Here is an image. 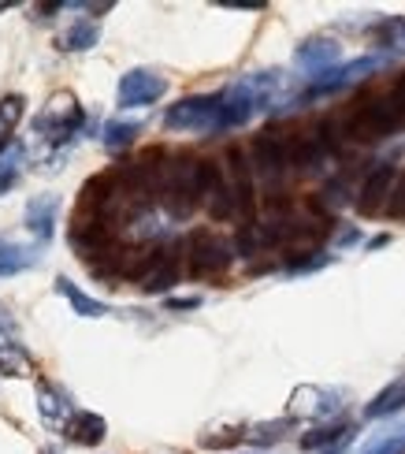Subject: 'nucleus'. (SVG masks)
<instances>
[{
  "label": "nucleus",
  "mask_w": 405,
  "mask_h": 454,
  "mask_svg": "<svg viewBox=\"0 0 405 454\" xmlns=\"http://www.w3.org/2000/svg\"><path fill=\"white\" fill-rule=\"evenodd\" d=\"M157 201L171 220L194 216V209L201 205V183H198V160L194 157H167Z\"/></svg>",
  "instance_id": "f257e3e1"
},
{
  "label": "nucleus",
  "mask_w": 405,
  "mask_h": 454,
  "mask_svg": "<svg viewBox=\"0 0 405 454\" xmlns=\"http://www.w3.org/2000/svg\"><path fill=\"white\" fill-rule=\"evenodd\" d=\"M82 127H86V112L71 90L52 93L42 105V112L34 116V135H42L52 149H64V142H71Z\"/></svg>",
  "instance_id": "f03ea898"
},
{
  "label": "nucleus",
  "mask_w": 405,
  "mask_h": 454,
  "mask_svg": "<svg viewBox=\"0 0 405 454\" xmlns=\"http://www.w3.org/2000/svg\"><path fill=\"white\" fill-rule=\"evenodd\" d=\"M401 116L394 112V105L387 98H369V101H357L350 108V116H346L342 130L350 135L354 142H383V138H391L394 130H401Z\"/></svg>",
  "instance_id": "7ed1b4c3"
},
{
  "label": "nucleus",
  "mask_w": 405,
  "mask_h": 454,
  "mask_svg": "<svg viewBox=\"0 0 405 454\" xmlns=\"http://www.w3.org/2000/svg\"><path fill=\"white\" fill-rule=\"evenodd\" d=\"M230 246L216 235L208 231V227H198V231H190L186 242H183V261H186V272L194 279H212V276H223L230 269Z\"/></svg>",
  "instance_id": "20e7f679"
},
{
  "label": "nucleus",
  "mask_w": 405,
  "mask_h": 454,
  "mask_svg": "<svg viewBox=\"0 0 405 454\" xmlns=\"http://www.w3.org/2000/svg\"><path fill=\"white\" fill-rule=\"evenodd\" d=\"M164 127L167 130H220V93H198V98H183L179 105H171L164 112Z\"/></svg>",
  "instance_id": "39448f33"
},
{
  "label": "nucleus",
  "mask_w": 405,
  "mask_h": 454,
  "mask_svg": "<svg viewBox=\"0 0 405 454\" xmlns=\"http://www.w3.org/2000/svg\"><path fill=\"white\" fill-rule=\"evenodd\" d=\"M198 183H201V205L208 209L212 220L223 223L230 216H238L235 191H230V179L220 160H198Z\"/></svg>",
  "instance_id": "423d86ee"
},
{
  "label": "nucleus",
  "mask_w": 405,
  "mask_h": 454,
  "mask_svg": "<svg viewBox=\"0 0 405 454\" xmlns=\"http://www.w3.org/2000/svg\"><path fill=\"white\" fill-rule=\"evenodd\" d=\"M249 164L264 179H279L291 168V135L286 130H261L249 142Z\"/></svg>",
  "instance_id": "0eeeda50"
},
{
  "label": "nucleus",
  "mask_w": 405,
  "mask_h": 454,
  "mask_svg": "<svg viewBox=\"0 0 405 454\" xmlns=\"http://www.w3.org/2000/svg\"><path fill=\"white\" fill-rule=\"evenodd\" d=\"M179 272H183V250L179 246H152L145 272L138 276V287L145 294H164L179 283Z\"/></svg>",
  "instance_id": "6e6552de"
},
{
  "label": "nucleus",
  "mask_w": 405,
  "mask_h": 454,
  "mask_svg": "<svg viewBox=\"0 0 405 454\" xmlns=\"http://www.w3.org/2000/svg\"><path fill=\"white\" fill-rule=\"evenodd\" d=\"M394 179H398V164H376L369 168V176L361 179L357 186V213L361 216H379L387 213V201H391V191H394Z\"/></svg>",
  "instance_id": "1a4fd4ad"
},
{
  "label": "nucleus",
  "mask_w": 405,
  "mask_h": 454,
  "mask_svg": "<svg viewBox=\"0 0 405 454\" xmlns=\"http://www.w3.org/2000/svg\"><path fill=\"white\" fill-rule=\"evenodd\" d=\"M167 93V79L160 71H149V67H134L120 79V90H115V98H120L123 108H145L152 101H160Z\"/></svg>",
  "instance_id": "9d476101"
},
{
  "label": "nucleus",
  "mask_w": 405,
  "mask_h": 454,
  "mask_svg": "<svg viewBox=\"0 0 405 454\" xmlns=\"http://www.w3.org/2000/svg\"><path fill=\"white\" fill-rule=\"evenodd\" d=\"M379 67H387V56H357V60H346V64H339V67H331V71H323V74H316L313 82H308V93H335V90H346V86H354V82H361V79H369L372 71H379Z\"/></svg>",
  "instance_id": "9b49d317"
},
{
  "label": "nucleus",
  "mask_w": 405,
  "mask_h": 454,
  "mask_svg": "<svg viewBox=\"0 0 405 454\" xmlns=\"http://www.w3.org/2000/svg\"><path fill=\"white\" fill-rule=\"evenodd\" d=\"M342 395L339 391H327V387H316V384H301L294 387L291 395V418H308V421H323L331 413L342 410Z\"/></svg>",
  "instance_id": "f8f14e48"
},
{
  "label": "nucleus",
  "mask_w": 405,
  "mask_h": 454,
  "mask_svg": "<svg viewBox=\"0 0 405 454\" xmlns=\"http://www.w3.org/2000/svg\"><path fill=\"white\" fill-rule=\"evenodd\" d=\"M37 413H42V421L52 428V432H67V425L74 421V403L64 387H56L49 380H37Z\"/></svg>",
  "instance_id": "ddd939ff"
},
{
  "label": "nucleus",
  "mask_w": 405,
  "mask_h": 454,
  "mask_svg": "<svg viewBox=\"0 0 405 454\" xmlns=\"http://www.w3.org/2000/svg\"><path fill=\"white\" fill-rule=\"evenodd\" d=\"M294 60H298L305 71H313V79H316V74L339 67L342 45L335 42V37H305V42L294 49Z\"/></svg>",
  "instance_id": "4468645a"
},
{
  "label": "nucleus",
  "mask_w": 405,
  "mask_h": 454,
  "mask_svg": "<svg viewBox=\"0 0 405 454\" xmlns=\"http://www.w3.org/2000/svg\"><path fill=\"white\" fill-rule=\"evenodd\" d=\"M56 220H60V198L56 194H34L27 201V227L37 242H49L56 235Z\"/></svg>",
  "instance_id": "2eb2a0df"
},
{
  "label": "nucleus",
  "mask_w": 405,
  "mask_h": 454,
  "mask_svg": "<svg viewBox=\"0 0 405 454\" xmlns=\"http://www.w3.org/2000/svg\"><path fill=\"white\" fill-rule=\"evenodd\" d=\"M354 440V425L331 421V425H316L313 432H305L298 440L301 450H320V454H342V447Z\"/></svg>",
  "instance_id": "dca6fc26"
},
{
  "label": "nucleus",
  "mask_w": 405,
  "mask_h": 454,
  "mask_svg": "<svg viewBox=\"0 0 405 454\" xmlns=\"http://www.w3.org/2000/svg\"><path fill=\"white\" fill-rule=\"evenodd\" d=\"M0 372L4 376H23V380L34 376V357L12 332H0Z\"/></svg>",
  "instance_id": "f3484780"
},
{
  "label": "nucleus",
  "mask_w": 405,
  "mask_h": 454,
  "mask_svg": "<svg viewBox=\"0 0 405 454\" xmlns=\"http://www.w3.org/2000/svg\"><path fill=\"white\" fill-rule=\"evenodd\" d=\"M64 436H67L71 443H82V447H97V443H105V436H108V421L101 418V413L79 410V413H74V421L67 425V432H64Z\"/></svg>",
  "instance_id": "a211bd4d"
},
{
  "label": "nucleus",
  "mask_w": 405,
  "mask_h": 454,
  "mask_svg": "<svg viewBox=\"0 0 405 454\" xmlns=\"http://www.w3.org/2000/svg\"><path fill=\"white\" fill-rule=\"evenodd\" d=\"M52 287H56V294H60V298L71 301V309L79 313V317H93V320H97V317H108V306H105V301H97L93 294H86L79 283H71L67 276H60V279L52 283Z\"/></svg>",
  "instance_id": "6ab92c4d"
},
{
  "label": "nucleus",
  "mask_w": 405,
  "mask_h": 454,
  "mask_svg": "<svg viewBox=\"0 0 405 454\" xmlns=\"http://www.w3.org/2000/svg\"><path fill=\"white\" fill-rule=\"evenodd\" d=\"M323 160V145L313 138V135H291V168L301 176L316 172Z\"/></svg>",
  "instance_id": "aec40b11"
},
{
  "label": "nucleus",
  "mask_w": 405,
  "mask_h": 454,
  "mask_svg": "<svg viewBox=\"0 0 405 454\" xmlns=\"http://www.w3.org/2000/svg\"><path fill=\"white\" fill-rule=\"evenodd\" d=\"M101 42V27L93 23V19H79V23H71L64 34H60V52H86Z\"/></svg>",
  "instance_id": "412c9836"
},
{
  "label": "nucleus",
  "mask_w": 405,
  "mask_h": 454,
  "mask_svg": "<svg viewBox=\"0 0 405 454\" xmlns=\"http://www.w3.org/2000/svg\"><path fill=\"white\" fill-rule=\"evenodd\" d=\"M27 116V98L23 93H8V98H0V153L12 145V130L23 123Z\"/></svg>",
  "instance_id": "4be33fe9"
},
{
  "label": "nucleus",
  "mask_w": 405,
  "mask_h": 454,
  "mask_svg": "<svg viewBox=\"0 0 405 454\" xmlns=\"http://www.w3.org/2000/svg\"><path fill=\"white\" fill-rule=\"evenodd\" d=\"M405 410V380H394L391 387H383L376 399L364 406V418L369 421H379V418H391V413Z\"/></svg>",
  "instance_id": "5701e85b"
},
{
  "label": "nucleus",
  "mask_w": 405,
  "mask_h": 454,
  "mask_svg": "<svg viewBox=\"0 0 405 454\" xmlns=\"http://www.w3.org/2000/svg\"><path fill=\"white\" fill-rule=\"evenodd\" d=\"M291 428H294V418H283V421H261V425H253V428L245 432V440H249V443H257V447H272V443H279Z\"/></svg>",
  "instance_id": "b1692460"
},
{
  "label": "nucleus",
  "mask_w": 405,
  "mask_h": 454,
  "mask_svg": "<svg viewBox=\"0 0 405 454\" xmlns=\"http://www.w3.org/2000/svg\"><path fill=\"white\" fill-rule=\"evenodd\" d=\"M372 37L387 49V52H405V15L401 19H383L372 27Z\"/></svg>",
  "instance_id": "393cba45"
},
{
  "label": "nucleus",
  "mask_w": 405,
  "mask_h": 454,
  "mask_svg": "<svg viewBox=\"0 0 405 454\" xmlns=\"http://www.w3.org/2000/svg\"><path fill=\"white\" fill-rule=\"evenodd\" d=\"M138 135H142V123H134V120H112L105 127V138L101 142L112 149V153H120V149H127Z\"/></svg>",
  "instance_id": "a878e982"
},
{
  "label": "nucleus",
  "mask_w": 405,
  "mask_h": 454,
  "mask_svg": "<svg viewBox=\"0 0 405 454\" xmlns=\"http://www.w3.org/2000/svg\"><path fill=\"white\" fill-rule=\"evenodd\" d=\"M327 261H331V257L320 254V250H298V254H286V272H291V276L316 272V269H323Z\"/></svg>",
  "instance_id": "bb28decb"
},
{
  "label": "nucleus",
  "mask_w": 405,
  "mask_h": 454,
  "mask_svg": "<svg viewBox=\"0 0 405 454\" xmlns=\"http://www.w3.org/2000/svg\"><path fill=\"white\" fill-rule=\"evenodd\" d=\"M245 432H249V428H220V432H208V436H201V447H212V450L235 447V443L245 440Z\"/></svg>",
  "instance_id": "cd10ccee"
},
{
  "label": "nucleus",
  "mask_w": 405,
  "mask_h": 454,
  "mask_svg": "<svg viewBox=\"0 0 405 454\" xmlns=\"http://www.w3.org/2000/svg\"><path fill=\"white\" fill-rule=\"evenodd\" d=\"M361 454H405V428H401V432H394V436H387V440L369 443Z\"/></svg>",
  "instance_id": "c85d7f7f"
},
{
  "label": "nucleus",
  "mask_w": 405,
  "mask_h": 454,
  "mask_svg": "<svg viewBox=\"0 0 405 454\" xmlns=\"http://www.w3.org/2000/svg\"><path fill=\"white\" fill-rule=\"evenodd\" d=\"M387 216H405V168L398 172V179H394V191H391V201H387Z\"/></svg>",
  "instance_id": "c756f323"
},
{
  "label": "nucleus",
  "mask_w": 405,
  "mask_h": 454,
  "mask_svg": "<svg viewBox=\"0 0 405 454\" xmlns=\"http://www.w3.org/2000/svg\"><path fill=\"white\" fill-rule=\"evenodd\" d=\"M387 101L394 105V112H398L401 123H405V71H401L398 79H394V86H391V93H387Z\"/></svg>",
  "instance_id": "7c9ffc66"
},
{
  "label": "nucleus",
  "mask_w": 405,
  "mask_h": 454,
  "mask_svg": "<svg viewBox=\"0 0 405 454\" xmlns=\"http://www.w3.org/2000/svg\"><path fill=\"white\" fill-rule=\"evenodd\" d=\"M220 8H235V12H264V0H220Z\"/></svg>",
  "instance_id": "2f4dec72"
},
{
  "label": "nucleus",
  "mask_w": 405,
  "mask_h": 454,
  "mask_svg": "<svg viewBox=\"0 0 405 454\" xmlns=\"http://www.w3.org/2000/svg\"><path fill=\"white\" fill-rule=\"evenodd\" d=\"M198 306H201L198 294H190V298H171V301H167V309H198Z\"/></svg>",
  "instance_id": "473e14b6"
},
{
  "label": "nucleus",
  "mask_w": 405,
  "mask_h": 454,
  "mask_svg": "<svg viewBox=\"0 0 405 454\" xmlns=\"http://www.w3.org/2000/svg\"><path fill=\"white\" fill-rule=\"evenodd\" d=\"M350 242H357V231H354V227H346V231L339 235V246H350Z\"/></svg>",
  "instance_id": "72a5a7b5"
},
{
  "label": "nucleus",
  "mask_w": 405,
  "mask_h": 454,
  "mask_svg": "<svg viewBox=\"0 0 405 454\" xmlns=\"http://www.w3.org/2000/svg\"><path fill=\"white\" fill-rule=\"evenodd\" d=\"M15 325H12V317H8V309H0V332H12Z\"/></svg>",
  "instance_id": "f704fd0d"
},
{
  "label": "nucleus",
  "mask_w": 405,
  "mask_h": 454,
  "mask_svg": "<svg viewBox=\"0 0 405 454\" xmlns=\"http://www.w3.org/2000/svg\"><path fill=\"white\" fill-rule=\"evenodd\" d=\"M391 242V235H376L372 242H369V250H379V246H387Z\"/></svg>",
  "instance_id": "c9c22d12"
},
{
  "label": "nucleus",
  "mask_w": 405,
  "mask_h": 454,
  "mask_svg": "<svg viewBox=\"0 0 405 454\" xmlns=\"http://www.w3.org/2000/svg\"><path fill=\"white\" fill-rule=\"evenodd\" d=\"M4 8H12V0H0V12H4Z\"/></svg>",
  "instance_id": "e433bc0d"
},
{
  "label": "nucleus",
  "mask_w": 405,
  "mask_h": 454,
  "mask_svg": "<svg viewBox=\"0 0 405 454\" xmlns=\"http://www.w3.org/2000/svg\"><path fill=\"white\" fill-rule=\"evenodd\" d=\"M42 454H60V450H56V447H45V450H42Z\"/></svg>",
  "instance_id": "4c0bfd02"
}]
</instances>
